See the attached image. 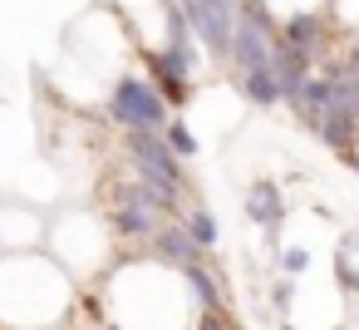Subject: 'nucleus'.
<instances>
[{"label": "nucleus", "mask_w": 359, "mask_h": 330, "mask_svg": "<svg viewBox=\"0 0 359 330\" xmlns=\"http://www.w3.org/2000/svg\"><path fill=\"white\" fill-rule=\"evenodd\" d=\"M123 168L138 187H148V197L163 212H182L187 207V173L182 158L172 153V143L163 133H123Z\"/></svg>", "instance_id": "obj_1"}, {"label": "nucleus", "mask_w": 359, "mask_h": 330, "mask_svg": "<svg viewBox=\"0 0 359 330\" xmlns=\"http://www.w3.org/2000/svg\"><path fill=\"white\" fill-rule=\"evenodd\" d=\"M339 163H344V168H349V173H359V143H354V148H349V153H339Z\"/></svg>", "instance_id": "obj_17"}, {"label": "nucleus", "mask_w": 359, "mask_h": 330, "mask_svg": "<svg viewBox=\"0 0 359 330\" xmlns=\"http://www.w3.org/2000/svg\"><path fill=\"white\" fill-rule=\"evenodd\" d=\"M280 45L290 55H300L310 70H320L339 50V25H334L330 11H300V15H285L280 20Z\"/></svg>", "instance_id": "obj_5"}, {"label": "nucleus", "mask_w": 359, "mask_h": 330, "mask_svg": "<svg viewBox=\"0 0 359 330\" xmlns=\"http://www.w3.org/2000/svg\"><path fill=\"white\" fill-rule=\"evenodd\" d=\"M177 222L192 232V242H197L202 251H212V246L222 242V227H217V217H212V207H207V202H187V207L177 212Z\"/></svg>", "instance_id": "obj_11"}, {"label": "nucleus", "mask_w": 359, "mask_h": 330, "mask_svg": "<svg viewBox=\"0 0 359 330\" xmlns=\"http://www.w3.org/2000/svg\"><path fill=\"white\" fill-rule=\"evenodd\" d=\"M271 305H276L280 320H290V305H295V281H290V276H280V281L271 286Z\"/></svg>", "instance_id": "obj_14"}, {"label": "nucleus", "mask_w": 359, "mask_h": 330, "mask_svg": "<svg viewBox=\"0 0 359 330\" xmlns=\"http://www.w3.org/2000/svg\"><path fill=\"white\" fill-rule=\"evenodd\" d=\"M163 138H168V143H172V153H177V158H182V163H187V158H197V153H202V138H197V133H192V124H187V119H177V114H172V124H168V128H163Z\"/></svg>", "instance_id": "obj_12"}, {"label": "nucleus", "mask_w": 359, "mask_h": 330, "mask_svg": "<svg viewBox=\"0 0 359 330\" xmlns=\"http://www.w3.org/2000/svg\"><path fill=\"white\" fill-rule=\"evenodd\" d=\"M276 50H280V35H276V30H261V25L241 20V30H236V40H231V55H226V65H231V74L241 79V74L271 70Z\"/></svg>", "instance_id": "obj_6"}, {"label": "nucleus", "mask_w": 359, "mask_h": 330, "mask_svg": "<svg viewBox=\"0 0 359 330\" xmlns=\"http://www.w3.org/2000/svg\"><path fill=\"white\" fill-rule=\"evenodd\" d=\"M104 114H109V124H118L123 133H163L168 124H172V104L163 99V89L148 79V74H138V70H128V74H118L114 84H109V94H104Z\"/></svg>", "instance_id": "obj_3"}, {"label": "nucleus", "mask_w": 359, "mask_h": 330, "mask_svg": "<svg viewBox=\"0 0 359 330\" xmlns=\"http://www.w3.org/2000/svg\"><path fill=\"white\" fill-rule=\"evenodd\" d=\"M236 94L251 104V109H276V104H285V89H280V79H276V70H256V74H241L236 79Z\"/></svg>", "instance_id": "obj_10"}, {"label": "nucleus", "mask_w": 359, "mask_h": 330, "mask_svg": "<svg viewBox=\"0 0 359 330\" xmlns=\"http://www.w3.org/2000/svg\"><path fill=\"white\" fill-rule=\"evenodd\" d=\"M182 281H187V291H192L197 310H226V286H222V276L212 271V261H202V266L182 271Z\"/></svg>", "instance_id": "obj_9"}, {"label": "nucleus", "mask_w": 359, "mask_h": 330, "mask_svg": "<svg viewBox=\"0 0 359 330\" xmlns=\"http://www.w3.org/2000/svg\"><path fill=\"white\" fill-rule=\"evenodd\" d=\"M172 6L182 11L187 35H192L212 60H222V65H226L231 40H236V30H241V11H246V0H172Z\"/></svg>", "instance_id": "obj_4"}, {"label": "nucleus", "mask_w": 359, "mask_h": 330, "mask_svg": "<svg viewBox=\"0 0 359 330\" xmlns=\"http://www.w3.org/2000/svg\"><path fill=\"white\" fill-rule=\"evenodd\" d=\"M246 217H251V227H261V232H280V227H285V192H280L276 178H256V183L246 187Z\"/></svg>", "instance_id": "obj_8"}, {"label": "nucleus", "mask_w": 359, "mask_h": 330, "mask_svg": "<svg viewBox=\"0 0 359 330\" xmlns=\"http://www.w3.org/2000/svg\"><path fill=\"white\" fill-rule=\"evenodd\" d=\"M104 222H109V232L118 237V242H133V246H148L163 227H168V212L148 197V187H138L128 173H118V178H109L104 183V212H99Z\"/></svg>", "instance_id": "obj_2"}, {"label": "nucleus", "mask_w": 359, "mask_h": 330, "mask_svg": "<svg viewBox=\"0 0 359 330\" xmlns=\"http://www.w3.org/2000/svg\"><path fill=\"white\" fill-rule=\"evenodd\" d=\"M276 266H280L290 281H295V276H305V271H310V246H285V251L276 256Z\"/></svg>", "instance_id": "obj_13"}, {"label": "nucleus", "mask_w": 359, "mask_h": 330, "mask_svg": "<svg viewBox=\"0 0 359 330\" xmlns=\"http://www.w3.org/2000/svg\"><path fill=\"white\" fill-rule=\"evenodd\" d=\"M280 330H300V325H295V320H280Z\"/></svg>", "instance_id": "obj_18"}, {"label": "nucleus", "mask_w": 359, "mask_h": 330, "mask_svg": "<svg viewBox=\"0 0 359 330\" xmlns=\"http://www.w3.org/2000/svg\"><path fill=\"white\" fill-rule=\"evenodd\" d=\"M192 330H241V325L231 320V310H202Z\"/></svg>", "instance_id": "obj_16"}, {"label": "nucleus", "mask_w": 359, "mask_h": 330, "mask_svg": "<svg viewBox=\"0 0 359 330\" xmlns=\"http://www.w3.org/2000/svg\"><path fill=\"white\" fill-rule=\"evenodd\" d=\"M143 256H153V261H163V266H172V271H192V266H202L207 261V251L192 242V232L182 227V222H168L153 242H148V251Z\"/></svg>", "instance_id": "obj_7"}, {"label": "nucleus", "mask_w": 359, "mask_h": 330, "mask_svg": "<svg viewBox=\"0 0 359 330\" xmlns=\"http://www.w3.org/2000/svg\"><path fill=\"white\" fill-rule=\"evenodd\" d=\"M330 15L339 30H359V0H330Z\"/></svg>", "instance_id": "obj_15"}]
</instances>
